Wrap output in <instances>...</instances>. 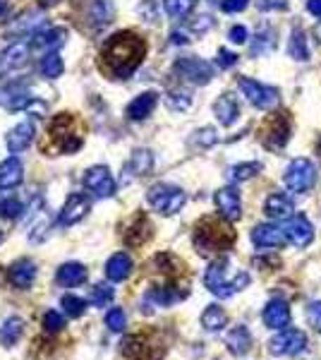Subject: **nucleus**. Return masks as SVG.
Wrapping results in <instances>:
<instances>
[{"label":"nucleus","instance_id":"52","mask_svg":"<svg viewBox=\"0 0 321 360\" xmlns=\"http://www.w3.org/2000/svg\"><path fill=\"white\" fill-rule=\"evenodd\" d=\"M197 20H199V22H195V25H192V27H195V32H209V29H211L214 27V20H211V17H197Z\"/></svg>","mask_w":321,"mask_h":360},{"label":"nucleus","instance_id":"21","mask_svg":"<svg viewBox=\"0 0 321 360\" xmlns=\"http://www.w3.org/2000/svg\"><path fill=\"white\" fill-rule=\"evenodd\" d=\"M214 115L218 118V123L223 127H230L240 115V103L232 94H221L214 103Z\"/></svg>","mask_w":321,"mask_h":360},{"label":"nucleus","instance_id":"25","mask_svg":"<svg viewBox=\"0 0 321 360\" xmlns=\"http://www.w3.org/2000/svg\"><path fill=\"white\" fill-rule=\"evenodd\" d=\"M132 274V257L127 252H115L106 262V276L110 281H125Z\"/></svg>","mask_w":321,"mask_h":360},{"label":"nucleus","instance_id":"40","mask_svg":"<svg viewBox=\"0 0 321 360\" xmlns=\"http://www.w3.org/2000/svg\"><path fill=\"white\" fill-rule=\"evenodd\" d=\"M218 142V135H216L214 127H202V130H197L195 135H192L190 144L192 147H214V144Z\"/></svg>","mask_w":321,"mask_h":360},{"label":"nucleus","instance_id":"57","mask_svg":"<svg viewBox=\"0 0 321 360\" xmlns=\"http://www.w3.org/2000/svg\"><path fill=\"white\" fill-rule=\"evenodd\" d=\"M44 3H48V5H53V3H58V0H44Z\"/></svg>","mask_w":321,"mask_h":360},{"label":"nucleus","instance_id":"29","mask_svg":"<svg viewBox=\"0 0 321 360\" xmlns=\"http://www.w3.org/2000/svg\"><path fill=\"white\" fill-rule=\"evenodd\" d=\"M22 334H25V319L22 317H8L0 324V344L5 348L15 346L22 339Z\"/></svg>","mask_w":321,"mask_h":360},{"label":"nucleus","instance_id":"30","mask_svg":"<svg viewBox=\"0 0 321 360\" xmlns=\"http://www.w3.org/2000/svg\"><path fill=\"white\" fill-rule=\"evenodd\" d=\"M120 353L130 360H142V358H147L149 346L142 336H125V339L120 341Z\"/></svg>","mask_w":321,"mask_h":360},{"label":"nucleus","instance_id":"13","mask_svg":"<svg viewBox=\"0 0 321 360\" xmlns=\"http://www.w3.org/2000/svg\"><path fill=\"white\" fill-rule=\"evenodd\" d=\"M285 240H288V236H285V229H281V226L259 224V226H254V231H252V243L256 248H264V250L283 248Z\"/></svg>","mask_w":321,"mask_h":360},{"label":"nucleus","instance_id":"7","mask_svg":"<svg viewBox=\"0 0 321 360\" xmlns=\"http://www.w3.org/2000/svg\"><path fill=\"white\" fill-rule=\"evenodd\" d=\"M237 86H240L242 96L247 98L254 108H259V111H268V108H273L281 101V91H278L276 86L261 84V82H256V79L240 77L237 79Z\"/></svg>","mask_w":321,"mask_h":360},{"label":"nucleus","instance_id":"14","mask_svg":"<svg viewBox=\"0 0 321 360\" xmlns=\"http://www.w3.org/2000/svg\"><path fill=\"white\" fill-rule=\"evenodd\" d=\"M183 298H188V291H180L175 286H159L151 288V291L144 295V312H151V305L154 307H168L180 303Z\"/></svg>","mask_w":321,"mask_h":360},{"label":"nucleus","instance_id":"2","mask_svg":"<svg viewBox=\"0 0 321 360\" xmlns=\"http://www.w3.org/2000/svg\"><path fill=\"white\" fill-rule=\"evenodd\" d=\"M235 231L228 219L207 217L195 226V248L204 257L211 255H223L235 245Z\"/></svg>","mask_w":321,"mask_h":360},{"label":"nucleus","instance_id":"1","mask_svg":"<svg viewBox=\"0 0 321 360\" xmlns=\"http://www.w3.org/2000/svg\"><path fill=\"white\" fill-rule=\"evenodd\" d=\"M147 56V44L134 32H118L106 39L101 49V70L113 79H127L142 65Z\"/></svg>","mask_w":321,"mask_h":360},{"label":"nucleus","instance_id":"55","mask_svg":"<svg viewBox=\"0 0 321 360\" xmlns=\"http://www.w3.org/2000/svg\"><path fill=\"white\" fill-rule=\"evenodd\" d=\"M171 39H173V44H188L190 41V39L185 37V34H180V32H173Z\"/></svg>","mask_w":321,"mask_h":360},{"label":"nucleus","instance_id":"45","mask_svg":"<svg viewBox=\"0 0 321 360\" xmlns=\"http://www.w3.org/2000/svg\"><path fill=\"white\" fill-rule=\"evenodd\" d=\"M125 324H127V317L120 307H113V310L106 312V327L110 329V332H122Z\"/></svg>","mask_w":321,"mask_h":360},{"label":"nucleus","instance_id":"24","mask_svg":"<svg viewBox=\"0 0 321 360\" xmlns=\"http://www.w3.org/2000/svg\"><path fill=\"white\" fill-rule=\"evenodd\" d=\"M25 180V166L20 159H8L0 164V190H13Z\"/></svg>","mask_w":321,"mask_h":360},{"label":"nucleus","instance_id":"41","mask_svg":"<svg viewBox=\"0 0 321 360\" xmlns=\"http://www.w3.org/2000/svg\"><path fill=\"white\" fill-rule=\"evenodd\" d=\"M60 305L65 307V312L70 317H81V315H84V310H86V303L81 298H77V295H63Z\"/></svg>","mask_w":321,"mask_h":360},{"label":"nucleus","instance_id":"49","mask_svg":"<svg viewBox=\"0 0 321 360\" xmlns=\"http://www.w3.org/2000/svg\"><path fill=\"white\" fill-rule=\"evenodd\" d=\"M235 63H237V56H235V53H230V51H225V49H221V51H218V56H216V65L223 68V70L232 68Z\"/></svg>","mask_w":321,"mask_h":360},{"label":"nucleus","instance_id":"5","mask_svg":"<svg viewBox=\"0 0 321 360\" xmlns=\"http://www.w3.org/2000/svg\"><path fill=\"white\" fill-rule=\"evenodd\" d=\"M147 200L156 212L163 214V217H173V214H178L180 209L185 207L188 197H185V193L180 188H175V185L159 183V185H154V188H149Z\"/></svg>","mask_w":321,"mask_h":360},{"label":"nucleus","instance_id":"3","mask_svg":"<svg viewBox=\"0 0 321 360\" xmlns=\"http://www.w3.org/2000/svg\"><path fill=\"white\" fill-rule=\"evenodd\" d=\"M204 283L214 295L218 298H230L237 291L249 286V274L247 271H232V262L228 257H221L216 262L209 264V269L204 271Z\"/></svg>","mask_w":321,"mask_h":360},{"label":"nucleus","instance_id":"16","mask_svg":"<svg viewBox=\"0 0 321 360\" xmlns=\"http://www.w3.org/2000/svg\"><path fill=\"white\" fill-rule=\"evenodd\" d=\"M32 139H34V123L32 120H25V123L15 125L13 130L5 135V147L13 154H20L32 144Z\"/></svg>","mask_w":321,"mask_h":360},{"label":"nucleus","instance_id":"19","mask_svg":"<svg viewBox=\"0 0 321 360\" xmlns=\"http://www.w3.org/2000/svg\"><path fill=\"white\" fill-rule=\"evenodd\" d=\"M264 212H266L268 219H273V221H285V219L293 217L295 205H293V200H290L288 195L273 193V195H268V200L264 205Z\"/></svg>","mask_w":321,"mask_h":360},{"label":"nucleus","instance_id":"35","mask_svg":"<svg viewBox=\"0 0 321 360\" xmlns=\"http://www.w3.org/2000/svg\"><path fill=\"white\" fill-rule=\"evenodd\" d=\"M63 70H65L63 58L58 56L55 51H51V53H46L41 58V75H44L46 79H58L63 75Z\"/></svg>","mask_w":321,"mask_h":360},{"label":"nucleus","instance_id":"47","mask_svg":"<svg viewBox=\"0 0 321 360\" xmlns=\"http://www.w3.org/2000/svg\"><path fill=\"white\" fill-rule=\"evenodd\" d=\"M0 212H3L5 219H15V217H20V214L25 212V207H22L20 202L10 200V202H3V205H0Z\"/></svg>","mask_w":321,"mask_h":360},{"label":"nucleus","instance_id":"38","mask_svg":"<svg viewBox=\"0 0 321 360\" xmlns=\"http://www.w3.org/2000/svg\"><path fill=\"white\" fill-rule=\"evenodd\" d=\"M48 214L44 212V209H39V219L37 221L29 224V238H32L34 243H41L48 238Z\"/></svg>","mask_w":321,"mask_h":360},{"label":"nucleus","instance_id":"32","mask_svg":"<svg viewBox=\"0 0 321 360\" xmlns=\"http://www.w3.org/2000/svg\"><path fill=\"white\" fill-rule=\"evenodd\" d=\"M228 324V315H225V310L223 307H218V305H209L207 310H204V315H202V327L207 329V332H221Z\"/></svg>","mask_w":321,"mask_h":360},{"label":"nucleus","instance_id":"23","mask_svg":"<svg viewBox=\"0 0 321 360\" xmlns=\"http://www.w3.org/2000/svg\"><path fill=\"white\" fill-rule=\"evenodd\" d=\"M156 103H159V94H156V91H144V94H139L137 98L130 101V106H127V118L130 120L149 118L151 111L156 108Z\"/></svg>","mask_w":321,"mask_h":360},{"label":"nucleus","instance_id":"46","mask_svg":"<svg viewBox=\"0 0 321 360\" xmlns=\"http://www.w3.org/2000/svg\"><path fill=\"white\" fill-rule=\"evenodd\" d=\"M307 322L314 332L321 334V303L319 300H312V303L307 305Z\"/></svg>","mask_w":321,"mask_h":360},{"label":"nucleus","instance_id":"18","mask_svg":"<svg viewBox=\"0 0 321 360\" xmlns=\"http://www.w3.org/2000/svg\"><path fill=\"white\" fill-rule=\"evenodd\" d=\"M8 278L15 288L27 291V288H32L34 278H37V264H34L32 259H20V262H15L13 266H10Z\"/></svg>","mask_w":321,"mask_h":360},{"label":"nucleus","instance_id":"42","mask_svg":"<svg viewBox=\"0 0 321 360\" xmlns=\"http://www.w3.org/2000/svg\"><path fill=\"white\" fill-rule=\"evenodd\" d=\"M41 322H44L46 332H51V334H55V332H60V329H65V317H63L58 310H48L44 315V319H41Z\"/></svg>","mask_w":321,"mask_h":360},{"label":"nucleus","instance_id":"11","mask_svg":"<svg viewBox=\"0 0 321 360\" xmlns=\"http://www.w3.org/2000/svg\"><path fill=\"white\" fill-rule=\"evenodd\" d=\"M89 209H91L89 197L81 193H72L65 200V205H63V212H60V217H58V221L63 226H74L89 214Z\"/></svg>","mask_w":321,"mask_h":360},{"label":"nucleus","instance_id":"33","mask_svg":"<svg viewBox=\"0 0 321 360\" xmlns=\"http://www.w3.org/2000/svg\"><path fill=\"white\" fill-rule=\"evenodd\" d=\"M261 166L259 161H244V164H235L228 168V180L230 183H242V180H249L254 178L256 173H261Z\"/></svg>","mask_w":321,"mask_h":360},{"label":"nucleus","instance_id":"36","mask_svg":"<svg viewBox=\"0 0 321 360\" xmlns=\"http://www.w3.org/2000/svg\"><path fill=\"white\" fill-rule=\"evenodd\" d=\"M256 41L252 44V53L259 56V53H266V51H271L273 46H276V34H273V29L268 25H261L256 29Z\"/></svg>","mask_w":321,"mask_h":360},{"label":"nucleus","instance_id":"22","mask_svg":"<svg viewBox=\"0 0 321 360\" xmlns=\"http://www.w3.org/2000/svg\"><path fill=\"white\" fill-rule=\"evenodd\" d=\"M29 49H32V44H27V41L10 44L8 49L3 51V56H0V75H3L5 70H13V68L25 65L27 56H29Z\"/></svg>","mask_w":321,"mask_h":360},{"label":"nucleus","instance_id":"51","mask_svg":"<svg viewBox=\"0 0 321 360\" xmlns=\"http://www.w3.org/2000/svg\"><path fill=\"white\" fill-rule=\"evenodd\" d=\"M139 15H142L147 22H154L156 20V3L154 0H142V5H139Z\"/></svg>","mask_w":321,"mask_h":360},{"label":"nucleus","instance_id":"50","mask_svg":"<svg viewBox=\"0 0 321 360\" xmlns=\"http://www.w3.org/2000/svg\"><path fill=\"white\" fill-rule=\"evenodd\" d=\"M247 5H249V0H223V3H221V8H223V13L235 15V13L247 10Z\"/></svg>","mask_w":321,"mask_h":360},{"label":"nucleus","instance_id":"17","mask_svg":"<svg viewBox=\"0 0 321 360\" xmlns=\"http://www.w3.org/2000/svg\"><path fill=\"white\" fill-rule=\"evenodd\" d=\"M122 238H125V243L130 248H139L144 245V243L151 238V221L144 214H137V217L132 219L130 224H127L125 233H122Z\"/></svg>","mask_w":321,"mask_h":360},{"label":"nucleus","instance_id":"39","mask_svg":"<svg viewBox=\"0 0 321 360\" xmlns=\"http://www.w3.org/2000/svg\"><path fill=\"white\" fill-rule=\"evenodd\" d=\"M166 103L173 108V111H188L192 106V94L185 89H171L166 94Z\"/></svg>","mask_w":321,"mask_h":360},{"label":"nucleus","instance_id":"28","mask_svg":"<svg viewBox=\"0 0 321 360\" xmlns=\"http://www.w3.org/2000/svg\"><path fill=\"white\" fill-rule=\"evenodd\" d=\"M58 283L60 286H79V283H84V278H86V266L84 264H79V262H67V264H63L60 269H58Z\"/></svg>","mask_w":321,"mask_h":360},{"label":"nucleus","instance_id":"15","mask_svg":"<svg viewBox=\"0 0 321 360\" xmlns=\"http://www.w3.org/2000/svg\"><path fill=\"white\" fill-rule=\"evenodd\" d=\"M285 236H288V240L293 243L295 248L302 250L314 240V229L307 217H295V219H290L288 226H285Z\"/></svg>","mask_w":321,"mask_h":360},{"label":"nucleus","instance_id":"9","mask_svg":"<svg viewBox=\"0 0 321 360\" xmlns=\"http://www.w3.org/2000/svg\"><path fill=\"white\" fill-rule=\"evenodd\" d=\"M307 336L300 329H283L281 334H276L268 341V351L273 356H297L300 351H305Z\"/></svg>","mask_w":321,"mask_h":360},{"label":"nucleus","instance_id":"10","mask_svg":"<svg viewBox=\"0 0 321 360\" xmlns=\"http://www.w3.org/2000/svg\"><path fill=\"white\" fill-rule=\"evenodd\" d=\"M81 183H84V188L89 190L94 197H113L115 195V178L113 173L108 171L106 166H94L89 168V171L84 173V178H81Z\"/></svg>","mask_w":321,"mask_h":360},{"label":"nucleus","instance_id":"12","mask_svg":"<svg viewBox=\"0 0 321 360\" xmlns=\"http://www.w3.org/2000/svg\"><path fill=\"white\" fill-rule=\"evenodd\" d=\"M216 207H218V214L228 221H237L242 217V202H240V193L235 188H221L216 193Z\"/></svg>","mask_w":321,"mask_h":360},{"label":"nucleus","instance_id":"59","mask_svg":"<svg viewBox=\"0 0 321 360\" xmlns=\"http://www.w3.org/2000/svg\"><path fill=\"white\" fill-rule=\"evenodd\" d=\"M0 240H3V233H0Z\"/></svg>","mask_w":321,"mask_h":360},{"label":"nucleus","instance_id":"53","mask_svg":"<svg viewBox=\"0 0 321 360\" xmlns=\"http://www.w3.org/2000/svg\"><path fill=\"white\" fill-rule=\"evenodd\" d=\"M266 10H285L288 8V0H264Z\"/></svg>","mask_w":321,"mask_h":360},{"label":"nucleus","instance_id":"43","mask_svg":"<svg viewBox=\"0 0 321 360\" xmlns=\"http://www.w3.org/2000/svg\"><path fill=\"white\" fill-rule=\"evenodd\" d=\"M94 22H96V27H101V25H108L110 20H113V8H110V3H106V0H96L94 3Z\"/></svg>","mask_w":321,"mask_h":360},{"label":"nucleus","instance_id":"48","mask_svg":"<svg viewBox=\"0 0 321 360\" xmlns=\"http://www.w3.org/2000/svg\"><path fill=\"white\" fill-rule=\"evenodd\" d=\"M228 39H230L232 44H247L249 41V32H247V27H242V25H235L228 32Z\"/></svg>","mask_w":321,"mask_h":360},{"label":"nucleus","instance_id":"34","mask_svg":"<svg viewBox=\"0 0 321 360\" xmlns=\"http://www.w3.org/2000/svg\"><path fill=\"white\" fill-rule=\"evenodd\" d=\"M151 168H154V156L149 149H134L130 159V171H134V176H149Z\"/></svg>","mask_w":321,"mask_h":360},{"label":"nucleus","instance_id":"4","mask_svg":"<svg viewBox=\"0 0 321 360\" xmlns=\"http://www.w3.org/2000/svg\"><path fill=\"white\" fill-rule=\"evenodd\" d=\"M290 132H293V120H290L288 111H276L264 120V125L259 127V139L268 152H281L288 144Z\"/></svg>","mask_w":321,"mask_h":360},{"label":"nucleus","instance_id":"54","mask_svg":"<svg viewBox=\"0 0 321 360\" xmlns=\"http://www.w3.org/2000/svg\"><path fill=\"white\" fill-rule=\"evenodd\" d=\"M307 10L314 17H319V20H321V0H307Z\"/></svg>","mask_w":321,"mask_h":360},{"label":"nucleus","instance_id":"27","mask_svg":"<svg viewBox=\"0 0 321 360\" xmlns=\"http://www.w3.org/2000/svg\"><path fill=\"white\" fill-rule=\"evenodd\" d=\"M67 39V32L63 27H51V29H44V32H37L32 37V46L34 49H55L60 46L63 41Z\"/></svg>","mask_w":321,"mask_h":360},{"label":"nucleus","instance_id":"26","mask_svg":"<svg viewBox=\"0 0 321 360\" xmlns=\"http://www.w3.org/2000/svg\"><path fill=\"white\" fill-rule=\"evenodd\" d=\"M225 346H228V351L232 353V356H244V353L252 348V334H249V329L247 327H235V329H230L225 336Z\"/></svg>","mask_w":321,"mask_h":360},{"label":"nucleus","instance_id":"31","mask_svg":"<svg viewBox=\"0 0 321 360\" xmlns=\"http://www.w3.org/2000/svg\"><path fill=\"white\" fill-rule=\"evenodd\" d=\"M288 56L293 58V60H300V63L309 60V46H307V37H305L302 29H293V34H290Z\"/></svg>","mask_w":321,"mask_h":360},{"label":"nucleus","instance_id":"8","mask_svg":"<svg viewBox=\"0 0 321 360\" xmlns=\"http://www.w3.org/2000/svg\"><path fill=\"white\" fill-rule=\"evenodd\" d=\"M175 72L180 75L183 79H188L192 84H209L214 79V68L209 65L207 60H202V58H195V56H185V58H178L173 65Z\"/></svg>","mask_w":321,"mask_h":360},{"label":"nucleus","instance_id":"58","mask_svg":"<svg viewBox=\"0 0 321 360\" xmlns=\"http://www.w3.org/2000/svg\"><path fill=\"white\" fill-rule=\"evenodd\" d=\"M0 281H3V274H0Z\"/></svg>","mask_w":321,"mask_h":360},{"label":"nucleus","instance_id":"6","mask_svg":"<svg viewBox=\"0 0 321 360\" xmlns=\"http://www.w3.org/2000/svg\"><path fill=\"white\" fill-rule=\"evenodd\" d=\"M285 185H288V190H293V193H309V190L314 188V183H317V166L312 164L309 159H293L285 168Z\"/></svg>","mask_w":321,"mask_h":360},{"label":"nucleus","instance_id":"56","mask_svg":"<svg viewBox=\"0 0 321 360\" xmlns=\"http://www.w3.org/2000/svg\"><path fill=\"white\" fill-rule=\"evenodd\" d=\"M0 15H5V5H3V0H0Z\"/></svg>","mask_w":321,"mask_h":360},{"label":"nucleus","instance_id":"37","mask_svg":"<svg viewBox=\"0 0 321 360\" xmlns=\"http://www.w3.org/2000/svg\"><path fill=\"white\" fill-rule=\"evenodd\" d=\"M195 8H197V0H163V10H166L168 17H173V20H183V17H188Z\"/></svg>","mask_w":321,"mask_h":360},{"label":"nucleus","instance_id":"20","mask_svg":"<svg viewBox=\"0 0 321 360\" xmlns=\"http://www.w3.org/2000/svg\"><path fill=\"white\" fill-rule=\"evenodd\" d=\"M290 322V307L285 300L273 298L268 300V305L264 307V324L268 329H283Z\"/></svg>","mask_w":321,"mask_h":360},{"label":"nucleus","instance_id":"44","mask_svg":"<svg viewBox=\"0 0 321 360\" xmlns=\"http://www.w3.org/2000/svg\"><path fill=\"white\" fill-rule=\"evenodd\" d=\"M91 305H96V307H103L106 303H110L113 300V288L108 286V283H98V286L91 291Z\"/></svg>","mask_w":321,"mask_h":360}]
</instances>
